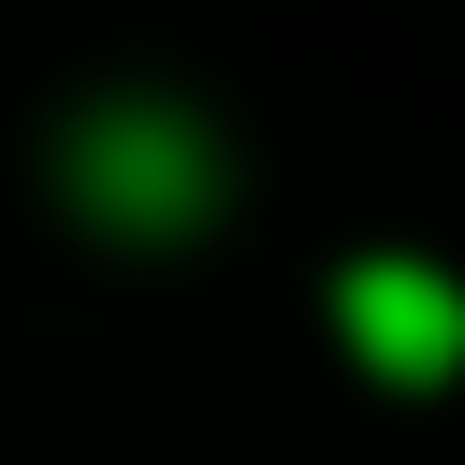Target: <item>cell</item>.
Instances as JSON below:
<instances>
[{
  "label": "cell",
  "mask_w": 465,
  "mask_h": 465,
  "mask_svg": "<svg viewBox=\"0 0 465 465\" xmlns=\"http://www.w3.org/2000/svg\"><path fill=\"white\" fill-rule=\"evenodd\" d=\"M349 349L378 363V378H450L465 363V291L436 276V262H349Z\"/></svg>",
  "instance_id": "obj_2"
},
{
  "label": "cell",
  "mask_w": 465,
  "mask_h": 465,
  "mask_svg": "<svg viewBox=\"0 0 465 465\" xmlns=\"http://www.w3.org/2000/svg\"><path fill=\"white\" fill-rule=\"evenodd\" d=\"M203 131L189 116H160V102H116V116H87L73 131V203L87 218H116V232H174V218H203Z\"/></svg>",
  "instance_id": "obj_1"
}]
</instances>
